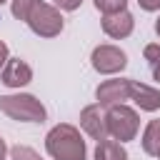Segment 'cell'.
<instances>
[{"label":"cell","mask_w":160,"mask_h":160,"mask_svg":"<svg viewBox=\"0 0 160 160\" xmlns=\"http://www.w3.org/2000/svg\"><path fill=\"white\" fill-rule=\"evenodd\" d=\"M45 148L52 160H85V152H88L80 130L70 122L55 125L45 138Z\"/></svg>","instance_id":"obj_1"},{"label":"cell","mask_w":160,"mask_h":160,"mask_svg":"<svg viewBox=\"0 0 160 160\" xmlns=\"http://www.w3.org/2000/svg\"><path fill=\"white\" fill-rule=\"evenodd\" d=\"M0 110L18 120V122H42L48 110L45 105L35 98V95H28V92H18V95H0Z\"/></svg>","instance_id":"obj_2"},{"label":"cell","mask_w":160,"mask_h":160,"mask_svg":"<svg viewBox=\"0 0 160 160\" xmlns=\"http://www.w3.org/2000/svg\"><path fill=\"white\" fill-rule=\"evenodd\" d=\"M105 122H108V135L112 140H120V142L132 140L138 135V128H140L138 112L132 108H128V105H112V108H108Z\"/></svg>","instance_id":"obj_3"},{"label":"cell","mask_w":160,"mask_h":160,"mask_svg":"<svg viewBox=\"0 0 160 160\" xmlns=\"http://www.w3.org/2000/svg\"><path fill=\"white\" fill-rule=\"evenodd\" d=\"M25 22H28L30 30H32L35 35H40V38H55V35L62 32V25H65L60 10H58L55 5H50V2H42V0L35 2V8L30 10V15H28Z\"/></svg>","instance_id":"obj_4"},{"label":"cell","mask_w":160,"mask_h":160,"mask_svg":"<svg viewBox=\"0 0 160 160\" xmlns=\"http://www.w3.org/2000/svg\"><path fill=\"white\" fill-rule=\"evenodd\" d=\"M90 62L98 72L102 75H112V72H120L125 65H128V55L118 48V45H98L90 55Z\"/></svg>","instance_id":"obj_5"},{"label":"cell","mask_w":160,"mask_h":160,"mask_svg":"<svg viewBox=\"0 0 160 160\" xmlns=\"http://www.w3.org/2000/svg\"><path fill=\"white\" fill-rule=\"evenodd\" d=\"M95 98H98V105H100V108L125 105V100H130V80H122V78L105 80V82L98 85Z\"/></svg>","instance_id":"obj_6"},{"label":"cell","mask_w":160,"mask_h":160,"mask_svg":"<svg viewBox=\"0 0 160 160\" xmlns=\"http://www.w3.org/2000/svg\"><path fill=\"white\" fill-rule=\"evenodd\" d=\"M80 128L92 138V140H105L108 138V122H105V112L100 105H88L80 112Z\"/></svg>","instance_id":"obj_7"},{"label":"cell","mask_w":160,"mask_h":160,"mask_svg":"<svg viewBox=\"0 0 160 160\" xmlns=\"http://www.w3.org/2000/svg\"><path fill=\"white\" fill-rule=\"evenodd\" d=\"M132 15L128 10H120V12H112V15H102V32L110 35L112 40H122L132 32Z\"/></svg>","instance_id":"obj_8"},{"label":"cell","mask_w":160,"mask_h":160,"mask_svg":"<svg viewBox=\"0 0 160 160\" xmlns=\"http://www.w3.org/2000/svg\"><path fill=\"white\" fill-rule=\"evenodd\" d=\"M32 80V70L25 60L20 58H8L5 68H2V82L8 88H22Z\"/></svg>","instance_id":"obj_9"},{"label":"cell","mask_w":160,"mask_h":160,"mask_svg":"<svg viewBox=\"0 0 160 160\" xmlns=\"http://www.w3.org/2000/svg\"><path fill=\"white\" fill-rule=\"evenodd\" d=\"M130 100H135V105L140 110H148V112L160 110V90L142 85L138 80H130Z\"/></svg>","instance_id":"obj_10"},{"label":"cell","mask_w":160,"mask_h":160,"mask_svg":"<svg viewBox=\"0 0 160 160\" xmlns=\"http://www.w3.org/2000/svg\"><path fill=\"white\" fill-rule=\"evenodd\" d=\"M95 160H128V150L118 140H100L95 148Z\"/></svg>","instance_id":"obj_11"},{"label":"cell","mask_w":160,"mask_h":160,"mask_svg":"<svg viewBox=\"0 0 160 160\" xmlns=\"http://www.w3.org/2000/svg\"><path fill=\"white\" fill-rule=\"evenodd\" d=\"M142 150H145L148 155H158V152H160V120H150V122L145 125Z\"/></svg>","instance_id":"obj_12"},{"label":"cell","mask_w":160,"mask_h":160,"mask_svg":"<svg viewBox=\"0 0 160 160\" xmlns=\"http://www.w3.org/2000/svg\"><path fill=\"white\" fill-rule=\"evenodd\" d=\"M92 2H95V8H98L102 15L120 12V10H125V5H128V0H92Z\"/></svg>","instance_id":"obj_13"},{"label":"cell","mask_w":160,"mask_h":160,"mask_svg":"<svg viewBox=\"0 0 160 160\" xmlns=\"http://www.w3.org/2000/svg\"><path fill=\"white\" fill-rule=\"evenodd\" d=\"M35 2H38V0H12L10 10H12V15H15L18 20H28L30 10L35 8Z\"/></svg>","instance_id":"obj_14"},{"label":"cell","mask_w":160,"mask_h":160,"mask_svg":"<svg viewBox=\"0 0 160 160\" xmlns=\"http://www.w3.org/2000/svg\"><path fill=\"white\" fill-rule=\"evenodd\" d=\"M10 155H12V160H42L32 148H28V145H15L12 150H10Z\"/></svg>","instance_id":"obj_15"},{"label":"cell","mask_w":160,"mask_h":160,"mask_svg":"<svg viewBox=\"0 0 160 160\" xmlns=\"http://www.w3.org/2000/svg\"><path fill=\"white\" fill-rule=\"evenodd\" d=\"M142 52H145V60L150 62V68L160 60V45H145V50H142Z\"/></svg>","instance_id":"obj_16"},{"label":"cell","mask_w":160,"mask_h":160,"mask_svg":"<svg viewBox=\"0 0 160 160\" xmlns=\"http://www.w3.org/2000/svg\"><path fill=\"white\" fill-rule=\"evenodd\" d=\"M55 2V8H60V10H78L80 5H82V0H52Z\"/></svg>","instance_id":"obj_17"},{"label":"cell","mask_w":160,"mask_h":160,"mask_svg":"<svg viewBox=\"0 0 160 160\" xmlns=\"http://www.w3.org/2000/svg\"><path fill=\"white\" fill-rule=\"evenodd\" d=\"M138 5H140L142 10H148V12L160 10V0H138Z\"/></svg>","instance_id":"obj_18"},{"label":"cell","mask_w":160,"mask_h":160,"mask_svg":"<svg viewBox=\"0 0 160 160\" xmlns=\"http://www.w3.org/2000/svg\"><path fill=\"white\" fill-rule=\"evenodd\" d=\"M5 62H8V45L0 40V70L5 68Z\"/></svg>","instance_id":"obj_19"},{"label":"cell","mask_w":160,"mask_h":160,"mask_svg":"<svg viewBox=\"0 0 160 160\" xmlns=\"http://www.w3.org/2000/svg\"><path fill=\"white\" fill-rule=\"evenodd\" d=\"M5 152H8V145H5V140L0 138V160H5Z\"/></svg>","instance_id":"obj_20"},{"label":"cell","mask_w":160,"mask_h":160,"mask_svg":"<svg viewBox=\"0 0 160 160\" xmlns=\"http://www.w3.org/2000/svg\"><path fill=\"white\" fill-rule=\"evenodd\" d=\"M155 32H158V38H160V18H158V22H155Z\"/></svg>","instance_id":"obj_21"},{"label":"cell","mask_w":160,"mask_h":160,"mask_svg":"<svg viewBox=\"0 0 160 160\" xmlns=\"http://www.w3.org/2000/svg\"><path fill=\"white\" fill-rule=\"evenodd\" d=\"M2 2H5V0H0V5H2Z\"/></svg>","instance_id":"obj_22"},{"label":"cell","mask_w":160,"mask_h":160,"mask_svg":"<svg viewBox=\"0 0 160 160\" xmlns=\"http://www.w3.org/2000/svg\"><path fill=\"white\" fill-rule=\"evenodd\" d=\"M158 158H160V152H158Z\"/></svg>","instance_id":"obj_23"}]
</instances>
